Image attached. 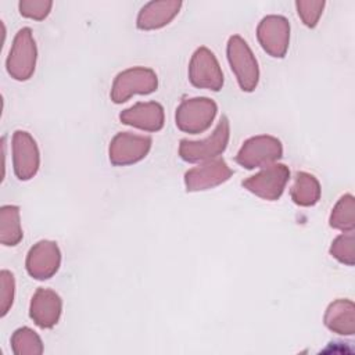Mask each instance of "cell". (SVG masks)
<instances>
[{
  "label": "cell",
  "instance_id": "18",
  "mask_svg": "<svg viewBox=\"0 0 355 355\" xmlns=\"http://www.w3.org/2000/svg\"><path fill=\"white\" fill-rule=\"evenodd\" d=\"M290 196L294 204L300 207H312L320 198V183L308 172H297Z\"/></svg>",
  "mask_w": 355,
  "mask_h": 355
},
{
  "label": "cell",
  "instance_id": "16",
  "mask_svg": "<svg viewBox=\"0 0 355 355\" xmlns=\"http://www.w3.org/2000/svg\"><path fill=\"white\" fill-rule=\"evenodd\" d=\"M182 1L179 0H154L146 3L136 19V25L141 31H154L168 25L180 11Z\"/></svg>",
  "mask_w": 355,
  "mask_h": 355
},
{
  "label": "cell",
  "instance_id": "23",
  "mask_svg": "<svg viewBox=\"0 0 355 355\" xmlns=\"http://www.w3.org/2000/svg\"><path fill=\"white\" fill-rule=\"evenodd\" d=\"M324 4L326 3L323 0H298L295 1V8L304 25L308 28H315L322 17Z\"/></svg>",
  "mask_w": 355,
  "mask_h": 355
},
{
  "label": "cell",
  "instance_id": "8",
  "mask_svg": "<svg viewBox=\"0 0 355 355\" xmlns=\"http://www.w3.org/2000/svg\"><path fill=\"white\" fill-rule=\"evenodd\" d=\"M189 80L198 89H209L219 92L223 86V72L215 54L201 46L198 47L189 64Z\"/></svg>",
  "mask_w": 355,
  "mask_h": 355
},
{
  "label": "cell",
  "instance_id": "21",
  "mask_svg": "<svg viewBox=\"0 0 355 355\" xmlns=\"http://www.w3.org/2000/svg\"><path fill=\"white\" fill-rule=\"evenodd\" d=\"M11 347L15 355H39L43 352L40 337L29 327H19L14 331Z\"/></svg>",
  "mask_w": 355,
  "mask_h": 355
},
{
  "label": "cell",
  "instance_id": "9",
  "mask_svg": "<svg viewBox=\"0 0 355 355\" xmlns=\"http://www.w3.org/2000/svg\"><path fill=\"white\" fill-rule=\"evenodd\" d=\"M257 39L270 57L283 58L290 43V24L283 15H266L257 26Z\"/></svg>",
  "mask_w": 355,
  "mask_h": 355
},
{
  "label": "cell",
  "instance_id": "13",
  "mask_svg": "<svg viewBox=\"0 0 355 355\" xmlns=\"http://www.w3.org/2000/svg\"><path fill=\"white\" fill-rule=\"evenodd\" d=\"M232 175L230 166L223 159L216 158L189 169L184 173V186L187 191H202L225 183Z\"/></svg>",
  "mask_w": 355,
  "mask_h": 355
},
{
  "label": "cell",
  "instance_id": "17",
  "mask_svg": "<svg viewBox=\"0 0 355 355\" xmlns=\"http://www.w3.org/2000/svg\"><path fill=\"white\" fill-rule=\"evenodd\" d=\"M323 322L329 330L340 336H352L355 333V305L351 300L338 298L333 301L326 312Z\"/></svg>",
  "mask_w": 355,
  "mask_h": 355
},
{
  "label": "cell",
  "instance_id": "6",
  "mask_svg": "<svg viewBox=\"0 0 355 355\" xmlns=\"http://www.w3.org/2000/svg\"><path fill=\"white\" fill-rule=\"evenodd\" d=\"M37 49L31 28H22L17 32L7 61V72L15 80H28L36 68Z\"/></svg>",
  "mask_w": 355,
  "mask_h": 355
},
{
  "label": "cell",
  "instance_id": "14",
  "mask_svg": "<svg viewBox=\"0 0 355 355\" xmlns=\"http://www.w3.org/2000/svg\"><path fill=\"white\" fill-rule=\"evenodd\" d=\"M62 311L61 297L50 288H37L32 295L29 305V316L36 326L50 329L60 320Z\"/></svg>",
  "mask_w": 355,
  "mask_h": 355
},
{
  "label": "cell",
  "instance_id": "1",
  "mask_svg": "<svg viewBox=\"0 0 355 355\" xmlns=\"http://www.w3.org/2000/svg\"><path fill=\"white\" fill-rule=\"evenodd\" d=\"M230 136L229 119L223 115L211 133L204 140H180L179 144V157L186 162H205L216 159L227 147Z\"/></svg>",
  "mask_w": 355,
  "mask_h": 355
},
{
  "label": "cell",
  "instance_id": "20",
  "mask_svg": "<svg viewBox=\"0 0 355 355\" xmlns=\"http://www.w3.org/2000/svg\"><path fill=\"white\" fill-rule=\"evenodd\" d=\"M329 223L333 229L351 232L355 227V200L352 194H344L331 209Z\"/></svg>",
  "mask_w": 355,
  "mask_h": 355
},
{
  "label": "cell",
  "instance_id": "10",
  "mask_svg": "<svg viewBox=\"0 0 355 355\" xmlns=\"http://www.w3.org/2000/svg\"><path fill=\"white\" fill-rule=\"evenodd\" d=\"M151 137L135 135L130 132L116 133L108 148L110 162L116 166L132 165L141 161L151 148Z\"/></svg>",
  "mask_w": 355,
  "mask_h": 355
},
{
  "label": "cell",
  "instance_id": "2",
  "mask_svg": "<svg viewBox=\"0 0 355 355\" xmlns=\"http://www.w3.org/2000/svg\"><path fill=\"white\" fill-rule=\"evenodd\" d=\"M226 54L240 89L243 92H254L259 80V68L247 42L239 35L230 36L226 46Z\"/></svg>",
  "mask_w": 355,
  "mask_h": 355
},
{
  "label": "cell",
  "instance_id": "7",
  "mask_svg": "<svg viewBox=\"0 0 355 355\" xmlns=\"http://www.w3.org/2000/svg\"><path fill=\"white\" fill-rule=\"evenodd\" d=\"M290 179V171L283 164H272L243 180V187L259 198L276 201L282 197Z\"/></svg>",
  "mask_w": 355,
  "mask_h": 355
},
{
  "label": "cell",
  "instance_id": "25",
  "mask_svg": "<svg viewBox=\"0 0 355 355\" xmlns=\"http://www.w3.org/2000/svg\"><path fill=\"white\" fill-rule=\"evenodd\" d=\"M15 280L10 270L0 272V315L6 316L14 301Z\"/></svg>",
  "mask_w": 355,
  "mask_h": 355
},
{
  "label": "cell",
  "instance_id": "3",
  "mask_svg": "<svg viewBox=\"0 0 355 355\" xmlns=\"http://www.w3.org/2000/svg\"><path fill=\"white\" fill-rule=\"evenodd\" d=\"M158 87L157 73L144 67H133L119 72L111 87V100L115 104L128 101L135 94H150Z\"/></svg>",
  "mask_w": 355,
  "mask_h": 355
},
{
  "label": "cell",
  "instance_id": "12",
  "mask_svg": "<svg viewBox=\"0 0 355 355\" xmlns=\"http://www.w3.org/2000/svg\"><path fill=\"white\" fill-rule=\"evenodd\" d=\"M61 263V252L55 241L40 240L31 247L26 255L25 266L36 280H47L53 277Z\"/></svg>",
  "mask_w": 355,
  "mask_h": 355
},
{
  "label": "cell",
  "instance_id": "5",
  "mask_svg": "<svg viewBox=\"0 0 355 355\" xmlns=\"http://www.w3.org/2000/svg\"><path fill=\"white\" fill-rule=\"evenodd\" d=\"M283 155V146L277 137L259 135L245 140L236 155V162L245 169L265 168L276 164Z\"/></svg>",
  "mask_w": 355,
  "mask_h": 355
},
{
  "label": "cell",
  "instance_id": "15",
  "mask_svg": "<svg viewBox=\"0 0 355 355\" xmlns=\"http://www.w3.org/2000/svg\"><path fill=\"white\" fill-rule=\"evenodd\" d=\"M119 119L122 123L147 130V132H158L164 126V108L161 104L155 101L136 103L135 105L123 110L119 114Z\"/></svg>",
  "mask_w": 355,
  "mask_h": 355
},
{
  "label": "cell",
  "instance_id": "19",
  "mask_svg": "<svg viewBox=\"0 0 355 355\" xmlns=\"http://www.w3.org/2000/svg\"><path fill=\"white\" fill-rule=\"evenodd\" d=\"M24 237L19 208L15 205H3L0 209V243L3 245H17Z\"/></svg>",
  "mask_w": 355,
  "mask_h": 355
},
{
  "label": "cell",
  "instance_id": "4",
  "mask_svg": "<svg viewBox=\"0 0 355 355\" xmlns=\"http://www.w3.org/2000/svg\"><path fill=\"white\" fill-rule=\"evenodd\" d=\"M216 111V103L208 97L186 98L176 108V126L186 133H202L211 126Z\"/></svg>",
  "mask_w": 355,
  "mask_h": 355
},
{
  "label": "cell",
  "instance_id": "22",
  "mask_svg": "<svg viewBox=\"0 0 355 355\" xmlns=\"http://www.w3.org/2000/svg\"><path fill=\"white\" fill-rule=\"evenodd\" d=\"M330 255L336 258L338 262L352 266L355 261V239L354 230L344 232L337 236L330 245Z\"/></svg>",
  "mask_w": 355,
  "mask_h": 355
},
{
  "label": "cell",
  "instance_id": "24",
  "mask_svg": "<svg viewBox=\"0 0 355 355\" xmlns=\"http://www.w3.org/2000/svg\"><path fill=\"white\" fill-rule=\"evenodd\" d=\"M51 7L53 1L50 0H21L18 3L19 14L35 21L44 19L50 14Z\"/></svg>",
  "mask_w": 355,
  "mask_h": 355
},
{
  "label": "cell",
  "instance_id": "11",
  "mask_svg": "<svg viewBox=\"0 0 355 355\" xmlns=\"http://www.w3.org/2000/svg\"><path fill=\"white\" fill-rule=\"evenodd\" d=\"M14 173L19 180L32 179L40 165V154L35 139L25 130H15L11 141Z\"/></svg>",
  "mask_w": 355,
  "mask_h": 355
}]
</instances>
